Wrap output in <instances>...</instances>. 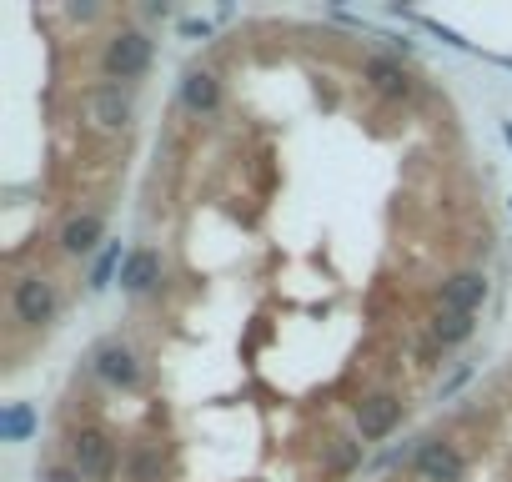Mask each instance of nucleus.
Returning a JSON list of instances; mask_svg holds the SVG:
<instances>
[{"label":"nucleus","instance_id":"obj_1","mask_svg":"<svg viewBox=\"0 0 512 482\" xmlns=\"http://www.w3.org/2000/svg\"><path fill=\"white\" fill-rule=\"evenodd\" d=\"M151 61H156V41L146 36V31H136V26H121L111 41H106V51H101V71L121 86V81H141L146 71H151Z\"/></svg>","mask_w":512,"mask_h":482},{"label":"nucleus","instance_id":"obj_2","mask_svg":"<svg viewBox=\"0 0 512 482\" xmlns=\"http://www.w3.org/2000/svg\"><path fill=\"white\" fill-rule=\"evenodd\" d=\"M121 462L126 457L116 452V437L106 427H76L71 432V467L81 472V482H111Z\"/></svg>","mask_w":512,"mask_h":482},{"label":"nucleus","instance_id":"obj_3","mask_svg":"<svg viewBox=\"0 0 512 482\" xmlns=\"http://www.w3.org/2000/svg\"><path fill=\"white\" fill-rule=\"evenodd\" d=\"M11 312H16L21 327H51L56 312H61V287H56V277H46V272L16 277V287H11Z\"/></svg>","mask_w":512,"mask_h":482},{"label":"nucleus","instance_id":"obj_4","mask_svg":"<svg viewBox=\"0 0 512 482\" xmlns=\"http://www.w3.org/2000/svg\"><path fill=\"white\" fill-rule=\"evenodd\" d=\"M91 372H96L106 387H116V392H136V387H141V377H146L141 357H136V352H131V342H121V337L96 342V352H91Z\"/></svg>","mask_w":512,"mask_h":482},{"label":"nucleus","instance_id":"obj_5","mask_svg":"<svg viewBox=\"0 0 512 482\" xmlns=\"http://www.w3.org/2000/svg\"><path fill=\"white\" fill-rule=\"evenodd\" d=\"M412 472L422 482H467V457L452 442H442V437H417Z\"/></svg>","mask_w":512,"mask_h":482},{"label":"nucleus","instance_id":"obj_6","mask_svg":"<svg viewBox=\"0 0 512 482\" xmlns=\"http://www.w3.org/2000/svg\"><path fill=\"white\" fill-rule=\"evenodd\" d=\"M352 422H357V437L362 442H382L397 432L402 422V397L397 392H367L357 407H352Z\"/></svg>","mask_w":512,"mask_h":482},{"label":"nucleus","instance_id":"obj_7","mask_svg":"<svg viewBox=\"0 0 512 482\" xmlns=\"http://www.w3.org/2000/svg\"><path fill=\"white\" fill-rule=\"evenodd\" d=\"M131 116H136V106H131V96H126L116 81H101V86L86 91V121H91L96 131H126Z\"/></svg>","mask_w":512,"mask_h":482},{"label":"nucleus","instance_id":"obj_8","mask_svg":"<svg viewBox=\"0 0 512 482\" xmlns=\"http://www.w3.org/2000/svg\"><path fill=\"white\" fill-rule=\"evenodd\" d=\"M362 81H367L382 101H412V96H417V81H412L407 66L392 61V56H367V61H362Z\"/></svg>","mask_w":512,"mask_h":482},{"label":"nucleus","instance_id":"obj_9","mask_svg":"<svg viewBox=\"0 0 512 482\" xmlns=\"http://www.w3.org/2000/svg\"><path fill=\"white\" fill-rule=\"evenodd\" d=\"M482 302H487V277H482V272H452V277H442V287H437V307H442V312L477 317Z\"/></svg>","mask_w":512,"mask_h":482},{"label":"nucleus","instance_id":"obj_10","mask_svg":"<svg viewBox=\"0 0 512 482\" xmlns=\"http://www.w3.org/2000/svg\"><path fill=\"white\" fill-rule=\"evenodd\" d=\"M61 252L66 257H96L101 241H106V216L101 211H76L66 226H61Z\"/></svg>","mask_w":512,"mask_h":482},{"label":"nucleus","instance_id":"obj_11","mask_svg":"<svg viewBox=\"0 0 512 482\" xmlns=\"http://www.w3.org/2000/svg\"><path fill=\"white\" fill-rule=\"evenodd\" d=\"M161 287V252L156 247H131L121 262V292L126 297H146Z\"/></svg>","mask_w":512,"mask_h":482},{"label":"nucleus","instance_id":"obj_12","mask_svg":"<svg viewBox=\"0 0 512 482\" xmlns=\"http://www.w3.org/2000/svg\"><path fill=\"white\" fill-rule=\"evenodd\" d=\"M181 106H186L191 116H216V111H221V81H216V71L191 66V71L181 76Z\"/></svg>","mask_w":512,"mask_h":482},{"label":"nucleus","instance_id":"obj_13","mask_svg":"<svg viewBox=\"0 0 512 482\" xmlns=\"http://www.w3.org/2000/svg\"><path fill=\"white\" fill-rule=\"evenodd\" d=\"M121 467H126V482H161L166 457H161V447H156V442H131Z\"/></svg>","mask_w":512,"mask_h":482},{"label":"nucleus","instance_id":"obj_14","mask_svg":"<svg viewBox=\"0 0 512 482\" xmlns=\"http://www.w3.org/2000/svg\"><path fill=\"white\" fill-rule=\"evenodd\" d=\"M121 262H126V252H121V241H106V247L91 257V277H86V292L91 297H101L111 282H121Z\"/></svg>","mask_w":512,"mask_h":482},{"label":"nucleus","instance_id":"obj_15","mask_svg":"<svg viewBox=\"0 0 512 482\" xmlns=\"http://www.w3.org/2000/svg\"><path fill=\"white\" fill-rule=\"evenodd\" d=\"M36 427H41V417H36L31 402H6L0 407V442H31Z\"/></svg>","mask_w":512,"mask_h":482},{"label":"nucleus","instance_id":"obj_16","mask_svg":"<svg viewBox=\"0 0 512 482\" xmlns=\"http://www.w3.org/2000/svg\"><path fill=\"white\" fill-rule=\"evenodd\" d=\"M427 332H432V342L437 347H462L472 332H477V322L472 317H462V312H432V322H427Z\"/></svg>","mask_w":512,"mask_h":482},{"label":"nucleus","instance_id":"obj_17","mask_svg":"<svg viewBox=\"0 0 512 482\" xmlns=\"http://www.w3.org/2000/svg\"><path fill=\"white\" fill-rule=\"evenodd\" d=\"M322 452H327V472H332V477H347L352 467H362V452H367V442L342 432V437H327V442H322Z\"/></svg>","mask_w":512,"mask_h":482},{"label":"nucleus","instance_id":"obj_18","mask_svg":"<svg viewBox=\"0 0 512 482\" xmlns=\"http://www.w3.org/2000/svg\"><path fill=\"white\" fill-rule=\"evenodd\" d=\"M392 16H402V21L422 26L427 36H437V41H442V46H452V51H472V41H467L462 31H452V26H442V21H432V16H417V11H402V6H392Z\"/></svg>","mask_w":512,"mask_h":482},{"label":"nucleus","instance_id":"obj_19","mask_svg":"<svg viewBox=\"0 0 512 482\" xmlns=\"http://www.w3.org/2000/svg\"><path fill=\"white\" fill-rule=\"evenodd\" d=\"M176 31H181L186 41H206V36H211V21H206V16H186Z\"/></svg>","mask_w":512,"mask_h":482},{"label":"nucleus","instance_id":"obj_20","mask_svg":"<svg viewBox=\"0 0 512 482\" xmlns=\"http://www.w3.org/2000/svg\"><path fill=\"white\" fill-rule=\"evenodd\" d=\"M41 482H81V472L71 462H51V467H41Z\"/></svg>","mask_w":512,"mask_h":482},{"label":"nucleus","instance_id":"obj_21","mask_svg":"<svg viewBox=\"0 0 512 482\" xmlns=\"http://www.w3.org/2000/svg\"><path fill=\"white\" fill-rule=\"evenodd\" d=\"M467 377H472V367H457V372H452V377L442 382V397H452V392H457V387H462Z\"/></svg>","mask_w":512,"mask_h":482},{"label":"nucleus","instance_id":"obj_22","mask_svg":"<svg viewBox=\"0 0 512 482\" xmlns=\"http://www.w3.org/2000/svg\"><path fill=\"white\" fill-rule=\"evenodd\" d=\"M66 16H71V21H101V6H71Z\"/></svg>","mask_w":512,"mask_h":482},{"label":"nucleus","instance_id":"obj_23","mask_svg":"<svg viewBox=\"0 0 512 482\" xmlns=\"http://www.w3.org/2000/svg\"><path fill=\"white\" fill-rule=\"evenodd\" d=\"M502 141H507V151H512V121H502Z\"/></svg>","mask_w":512,"mask_h":482},{"label":"nucleus","instance_id":"obj_24","mask_svg":"<svg viewBox=\"0 0 512 482\" xmlns=\"http://www.w3.org/2000/svg\"><path fill=\"white\" fill-rule=\"evenodd\" d=\"M497 66H507V71H512V56H497Z\"/></svg>","mask_w":512,"mask_h":482},{"label":"nucleus","instance_id":"obj_25","mask_svg":"<svg viewBox=\"0 0 512 482\" xmlns=\"http://www.w3.org/2000/svg\"><path fill=\"white\" fill-rule=\"evenodd\" d=\"M507 206H512V201H507Z\"/></svg>","mask_w":512,"mask_h":482}]
</instances>
